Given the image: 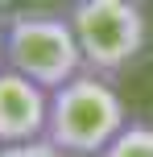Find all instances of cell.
<instances>
[{"label": "cell", "mask_w": 153, "mask_h": 157, "mask_svg": "<svg viewBox=\"0 0 153 157\" xmlns=\"http://www.w3.org/2000/svg\"><path fill=\"white\" fill-rule=\"evenodd\" d=\"M124 124L128 116H124V103L108 75L83 71L71 83L50 91L46 141L66 157H99Z\"/></svg>", "instance_id": "obj_1"}, {"label": "cell", "mask_w": 153, "mask_h": 157, "mask_svg": "<svg viewBox=\"0 0 153 157\" xmlns=\"http://www.w3.org/2000/svg\"><path fill=\"white\" fill-rule=\"evenodd\" d=\"M4 66L33 78L46 91H54V87L71 83L75 75L87 71L71 21L58 17V13H17V17H8V25H4Z\"/></svg>", "instance_id": "obj_2"}, {"label": "cell", "mask_w": 153, "mask_h": 157, "mask_svg": "<svg viewBox=\"0 0 153 157\" xmlns=\"http://www.w3.org/2000/svg\"><path fill=\"white\" fill-rule=\"evenodd\" d=\"M66 21L83 50V62L95 75H120L145 50V13L137 0H71Z\"/></svg>", "instance_id": "obj_3"}, {"label": "cell", "mask_w": 153, "mask_h": 157, "mask_svg": "<svg viewBox=\"0 0 153 157\" xmlns=\"http://www.w3.org/2000/svg\"><path fill=\"white\" fill-rule=\"evenodd\" d=\"M46 120H50V91L17 75L13 66H4L0 71V145L46 136Z\"/></svg>", "instance_id": "obj_4"}, {"label": "cell", "mask_w": 153, "mask_h": 157, "mask_svg": "<svg viewBox=\"0 0 153 157\" xmlns=\"http://www.w3.org/2000/svg\"><path fill=\"white\" fill-rule=\"evenodd\" d=\"M99 157H153V124L149 120H128Z\"/></svg>", "instance_id": "obj_5"}, {"label": "cell", "mask_w": 153, "mask_h": 157, "mask_svg": "<svg viewBox=\"0 0 153 157\" xmlns=\"http://www.w3.org/2000/svg\"><path fill=\"white\" fill-rule=\"evenodd\" d=\"M0 157H66V153H62V149H54V145H50L46 136H37V141L0 145Z\"/></svg>", "instance_id": "obj_6"}]
</instances>
